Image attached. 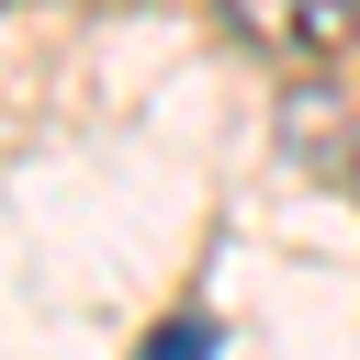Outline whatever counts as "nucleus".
Wrapping results in <instances>:
<instances>
[{"mask_svg":"<svg viewBox=\"0 0 360 360\" xmlns=\"http://www.w3.org/2000/svg\"><path fill=\"white\" fill-rule=\"evenodd\" d=\"M135 360H214V326H202V315H169V326H158Z\"/></svg>","mask_w":360,"mask_h":360,"instance_id":"obj_2","label":"nucleus"},{"mask_svg":"<svg viewBox=\"0 0 360 360\" xmlns=\"http://www.w3.org/2000/svg\"><path fill=\"white\" fill-rule=\"evenodd\" d=\"M225 11H236V34L270 45V56H338V45L360 34V0H225Z\"/></svg>","mask_w":360,"mask_h":360,"instance_id":"obj_1","label":"nucleus"}]
</instances>
